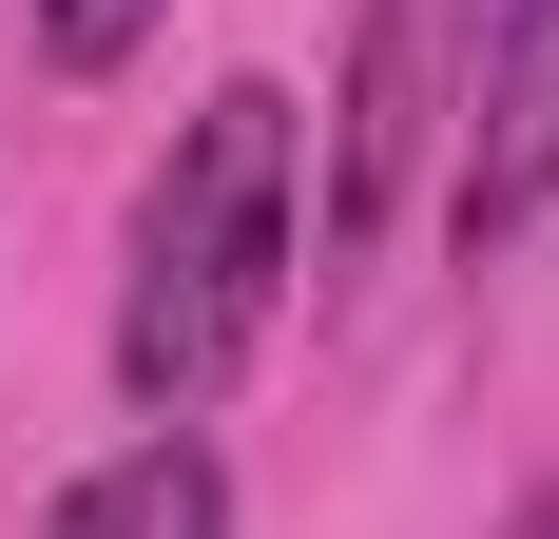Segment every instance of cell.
<instances>
[{
    "label": "cell",
    "mask_w": 559,
    "mask_h": 539,
    "mask_svg": "<svg viewBox=\"0 0 559 539\" xmlns=\"http://www.w3.org/2000/svg\"><path fill=\"white\" fill-rule=\"evenodd\" d=\"M271 289H289V97H271V77H231V97L155 155V193H135V270H116V385H135L155 424H193V405L251 367Z\"/></svg>",
    "instance_id": "cell-1"
},
{
    "label": "cell",
    "mask_w": 559,
    "mask_h": 539,
    "mask_svg": "<svg viewBox=\"0 0 559 539\" xmlns=\"http://www.w3.org/2000/svg\"><path fill=\"white\" fill-rule=\"evenodd\" d=\"M463 77H483V0H367L347 39V116H329V270H367L425 193V155L463 135Z\"/></svg>",
    "instance_id": "cell-2"
},
{
    "label": "cell",
    "mask_w": 559,
    "mask_h": 539,
    "mask_svg": "<svg viewBox=\"0 0 559 539\" xmlns=\"http://www.w3.org/2000/svg\"><path fill=\"white\" fill-rule=\"evenodd\" d=\"M559 213V0H483V77H463V173H444V231L502 251V231Z\"/></svg>",
    "instance_id": "cell-3"
},
{
    "label": "cell",
    "mask_w": 559,
    "mask_h": 539,
    "mask_svg": "<svg viewBox=\"0 0 559 539\" xmlns=\"http://www.w3.org/2000/svg\"><path fill=\"white\" fill-rule=\"evenodd\" d=\"M39 539H231V463H213L193 424H155V443H116Z\"/></svg>",
    "instance_id": "cell-4"
},
{
    "label": "cell",
    "mask_w": 559,
    "mask_h": 539,
    "mask_svg": "<svg viewBox=\"0 0 559 539\" xmlns=\"http://www.w3.org/2000/svg\"><path fill=\"white\" fill-rule=\"evenodd\" d=\"M174 0H39V58H78V77H116V58L155 39Z\"/></svg>",
    "instance_id": "cell-5"
},
{
    "label": "cell",
    "mask_w": 559,
    "mask_h": 539,
    "mask_svg": "<svg viewBox=\"0 0 559 539\" xmlns=\"http://www.w3.org/2000/svg\"><path fill=\"white\" fill-rule=\"evenodd\" d=\"M521 539H559V501H521Z\"/></svg>",
    "instance_id": "cell-6"
}]
</instances>
